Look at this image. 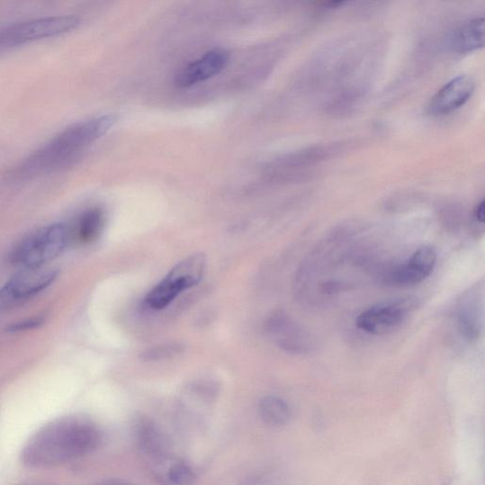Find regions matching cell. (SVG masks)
<instances>
[{
	"instance_id": "obj_1",
	"label": "cell",
	"mask_w": 485,
	"mask_h": 485,
	"mask_svg": "<svg viewBox=\"0 0 485 485\" xmlns=\"http://www.w3.org/2000/svg\"><path fill=\"white\" fill-rule=\"evenodd\" d=\"M117 121L116 115L107 114L70 125L25 158L13 174V178L37 177L67 167L109 133Z\"/></svg>"
},
{
	"instance_id": "obj_2",
	"label": "cell",
	"mask_w": 485,
	"mask_h": 485,
	"mask_svg": "<svg viewBox=\"0 0 485 485\" xmlns=\"http://www.w3.org/2000/svg\"><path fill=\"white\" fill-rule=\"evenodd\" d=\"M100 431L92 423L63 418L45 426L26 445L22 460L31 467L65 463L91 454L100 445Z\"/></svg>"
},
{
	"instance_id": "obj_3",
	"label": "cell",
	"mask_w": 485,
	"mask_h": 485,
	"mask_svg": "<svg viewBox=\"0 0 485 485\" xmlns=\"http://www.w3.org/2000/svg\"><path fill=\"white\" fill-rule=\"evenodd\" d=\"M70 238L71 231L65 224L43 227L32 232L14 248L12 260L24 268L42 267L63 253Z\"/></svg>"
},
{
	"instance_id": "obj_4",
	"label": "cell",
	"mask_w": 485,
	"mask_h": 485,
	"mask_svg": "<svg viewBox=\"0 0 485 485\" xmlns=\"http://www.w3.org/2000/svg\"><path fill=\"white\" fill-rule=\"evenodd\" d=\"M206 265L203 254H195L179 262L148 293L146 299L148 307L153 310L167 308L179 294L202 282Z\"/></svg>"
},
{
	"instance_id": "obj_5",
	"label": "cell",
	"mask_w": 485,
	"mask_h": 485,
	"mask_svg": "<svg viewBox=\"0 0 485 485\" xmlns=\"http://www.w3.org/2000/svg\"><path fill=\"white\" fill-rule=\"evenodd\" d=\"M80 24L81 20L76 15L48 16L14 23L0 29V49L58 37Z\"/></svg>"
},
{
	"instance_id": "obj_6",
	"label": "cell",
	"mask_w": 485,
	"mask_h": 485,
	"mask_svg": "<svg viewBox=\"0 0 485 485\" xmlns=\"http://www.w3.org/2000/svg\"><path fill=\"white\" fill-rule=\"evenodd\" d=\"M58 276L56 269L24 268L0 289V311L19 307L37 296L55 283Z\"/></svg>"
},
{
	"instance_id": "obj_7",
	"label": "cell",
	"mask_w": 485,
	"mask_h": 485,
	"mask_svg": "<svg viewBox=\"0 0 485 485\" xmlns=\"http://www.w3.org/2000/svg\"><path fill=\"white\" fill-rule=\"evenodd\" d=\"M417 308L418 300L409 297L377 304L357 317L356 327L371 335H385L400 328Z\"/></svg>"
},
{
	"instance_id": "obj_8",
	"label": "cell",
	"mask_w": 485,
	"mask_h": 485,
	"mask_svg": "<svg viewBox=\"0 0 485 485\" xmlns=\"http://www.w3.org/2000/svg\"><path fill=\"white\" fill-rule=\"evenodd\" d=\"M436 261L437 251L436 247L423 246L408 261L392 268L385 275L384 282L397 287L419 284L433 274Z\"/></svg>"
},
{
	"instance_id": "obj_9",
	"label": "cell",
	"mask_w": 485,
	"mask_h": 485,
	"mask_svg": "<svg viewBox=\"0 0 485 485\" xmlns=\"http://www.w3.org/2000/svg\"><path fill=\"white\" fill-rule=\"evenodd\" d=\"M265 330L277 346L286 353L303 355L313 348L310 333L283 312H276L267 319Z\"/></svg>"
},
{
	"instance_id": "obj_10",
	"label": "cell",
	"mask_w": 485,
	"mask_h": 485,
	"mask_svg": "<svg viewBox=\"0 0 485 485\" xmlns=\"http://www.w3.org/2000/svg\"><path fill=\"white\" fill-rule=\"evenodd\" d=\"M475 91L471 76H460L446 83L427 104V112L433 116L451 114L470 101Z\"/></svg>"
},
{
	"instance_id": "obj_11",
	"label": "cell",
	"mask_w": 485,
	"mask_h": 485,
	"mask_svg": "<svg viewBox=\"0 0 485 485\" xmlns=\"http://www.w3.org/2000/svg\"><path fill=\"white\" fill-rule=\"evenodd\" d=\"M229 61V52L222 49H214L205 53L199 59L188 64L175 76V84L179 87H190L205 82L218 76Z\"/></svg>"
},
{
	"instance_id": "obj_12",
	"label": "cell",
	"mask_w": 485,
	"mask_h": 485,
	"mask_svg": "<svg viewBox=\"0 0 485 485\" xmlns=\"http://www.w3.org/2000/svg\"><path fill=\"white\" fill-rule=\"evenodd\" d=\"M480 285L466 292L458 305L456 319L459 332L470 343H474L481 332V299Z\"/></svg>"
},
{
	"instance_id": "obj_13",
	"label": "cell",
	"mask_w": 485,
	"mask_h": 485,
	"mask_svg": "<svg viewBox=\"0 0 485 485\" xmlns=\"http://www.w3.org/2000/svg\"><path fill=\"white\" fill-rule=\"evenodd\" d=\"M484 20L477 17L460 27L454 34L453 45L460 53L472 52L483 47Z\"/></svg>"
},
{
	"instance_id": "obj_14",
	"label": "cell",
	"mask_w": 485,
	"mask_h": 485,
	"mask_svg": "<svg viewBox=\"0 0 485 485\" xmlns=\"http://www.w3.org/2000/svg\"><path fill=\"white\" fill-rule=\"evenodd\" d=\"M104 225V214L99 208L85 211L74 231L76 239L82 244H92L101 236Z\"/></svg>"
},
{
	"instance_id": "obj_15",
	"label": "cell",
	"mask_w": 485,
	"mask_h": 485,
	"mask_svg": "<svg viewBox=\"0 0 485 485\" xmlns=\"http://www.w3.org/2000/svg\"><path fill=\"white\" fill-rule=\"evenodd\" d=\"M262 420L268 426L282 427L290 422L292 409L283 400L276 397L264 398L258 407Z\"/></svg>"
},
{
	"instance_id": "obj_16",
	"label": "cell",
	"mask_w": 485,
	"mask_h": 485,
	"mask_svg": "<svg viewBox=\"0 0 485 485\" xmlns=\"http://www.w3.org/2000/svg\"><path fill=\"white\" fill-rule=\"evenodd\" d=\"M137 436L139 446L150 456L161 457L166 454V441L154 424L148 420L141 421L138 426Z\"/></svg>"
},
{
	"instance_id": "obj_17",
	"label": "cell",
	"mask_w": 485,
	"mask_h": 485,
	"mask_svg": "<svg viewBox=\"0 0 485 485\" xmlns=\"http://www.w3.org/2000/svg\"><path fill=\"white\" fill-rule=\"evenodd\" d=\"M184 346L179 344H168L158 346L143 352L140 358L143 362H161L181 355Z\"/></svg>"
},
{
	"instance_id": "obj_18",
	"label": "cell",
	"mask_w": 485,
	"mask_h": 485,
	"mask_svg": "<svg viewBox=\"0 0 485 485\" xmlns=\"http://www.w3.org/2000/svg\"><path fill=\"white\" fill-rule=\"evenodd\" d=\"M193 470L184 463L174 464L168 472V480L174 485H189L193 481Z\"/></svg>"
},
{
	"instance_id": "obj_19",
	"label": "cell",
	"mask_w": 485,
	"mask_h": 485,
	"mask_svg": "<svg viewBox=\"0 0 485 485\" xmlns=\"http://www.w3.org/2000/svg\"><path fill=\"white\" fill-rule=\"evenodd\" d=\"M43 323H44L43 317L32 318V319H29L26 320L13 323V325H12L9 328V331L10 332H22V331L35 329L42 326Z\"/></svg>"
},
{
	"instance_id": "obj_20",
	"label": "cell",
	"mask_w": 485,
	"mask_h": 485,
	"mask_svg": "<svg viewBox=\"0 0 485 485\" xmlns=\"http://www.w3.org/2000/svg\"><path fill=\"white\" fill-rule=\"evenodd\" d=\"M484 215H485V202L484 201H481L474 210L475 220L478 222L482 224L484 222V218H485Z\"/></svg>"
},
{
	"instance_id": "obj_21",
	"label": "cell",
	"mask_w": 485,
	"mask_h": 485,
	"mask_svg": "<svg viewBox=\"0 0 485 485\" xmlns=\"http://www.w3.org/2000/svg\"><path fill=\"white\" fill-rule=\"evenodd\" d=\"M96 485H134L129 481H124L121 480H106L99 482Z\"/></svg>"
}]
</instances>
